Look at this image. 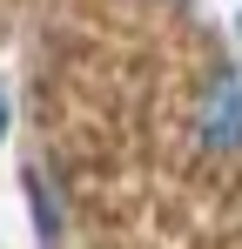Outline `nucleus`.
I'll list each match as a JSON object with an SVG mask.
<instances>
[{"label": "nucleus", "instance_id": "1", "mask_svg": "<svg viewBox=\"0 0 242 249\" xmlns=\"http://www.w3.org/2000/svg\"><path fill=\"white\" fill-rule=\"evenodd\" d=\"M195 142L208 148V155H236V148H242V74H236V68H215V74L202 81Z\"/></svg>", "mask_w": 242, "mask_h": 249}, {"label": "nucleus", "instance_id": "2", "mask_svg": "<svg viewBox=\"0 0 242 249\" xmlns=\"http://www.w3.org/2000/svg\"><path fill=\"white\" fill-rule=\"evenodd\" d=\"M20 189H27V215H34L40 249H61V196H54L47 168H27V175H20Z\"/></svg>", "mask_w": 242, "mask_h": 249}, {"label": "nucleus", "instance_id": "3", "mask_svg": "<svg viewBox=\"0 0 242 249\" xmlns=\"http://www.w3.org/2000/svg\"><path fill=\"white\" fill-rule=\"evenodd\" d=\"M14 135V94H7V81H0V142Z\"/></svg>", "mask_w": 242, "mask_h": 249}, {"label": "nucleus", "instance_id": "4", "mask_svg": "<svg viewBox=\"0 0 242 249\" xmlns=\"http://www.w3.org/2000/svg\"><path fill=\"white\" fill-rule=\"evenodd\" d=\"M236 34H242V20H236Z\"/></svg>", "mask_w": 242, "mask_h": 249}]
</instances>
